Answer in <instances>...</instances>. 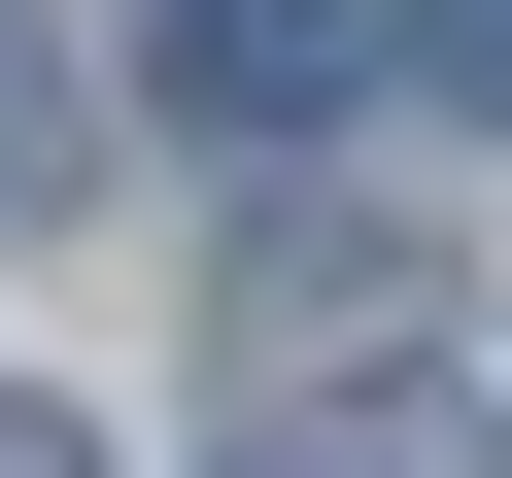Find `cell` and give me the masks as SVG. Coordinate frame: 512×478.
Instances as JSON below:
<instances>
[{"mask_svg": "<svg viewBox=\"0 0 512 478\" xmlns=\"http://www.w3.org/2000/svg\"><path fill=\"white\" fill-rule=\"evenodd\" d=\"M376 69H410V103H478V137H512V0H376Z\"/></svg>", "mask_w": 512, "mask_h": 478, "instance_id": "cell-3", "label": "cell"}, {"mask_svg": "<svg viewBox=\"0 0 512 478\" xmlns=\"http://www.w3.org/2000/svg\"><path fill=\"white\" fill-rule=\"evenodd\" d=\"M0 478H103V410H0Z\"/></svg>", "mask_w": 512, "mask_h": 478, "instance_id": "cell-5", "label": "cell"}, {"mask_svg": "<svg viewBox=\"0 0 512 478\" xmlns=\"http://www.w3.org/2000/svg\"><path fill=\"white\" fill-rule=\"evenodd\" d=\"M444 342H478V274H444L410 205H274V239H239V376L342 410V376H444Z\"/></svg>", "mask_w": 512, "mask_h": 478, "instance_id": "cell-1", "label": "cell"}, {"mask_svg": "<svg viewBox=\"0 0 512 478\" xmlns=\"http://www.w3.org/2000/svg\"><path fill=\"white\" fill-rule=\"evenodd\" d=\"M0 205H69V69H35V35H0Z\"/></svg>", "mask_w": 512, "mask_h": 478, "instance_id": "cell-4", "label": "cell"}, {"mask_svg": "<svg viewBox=\"0 0 512 478\" xmlns=\"http://www.w3.org/2000/svg\"><path fill=\"white\" fill-rule=\"evenodd\" d=\"M342 69H376V0H171V103L205 137H308Z\"/></svg>", "mask_w": 512, "mask_h": 478, "instance_id": "cell-2", "label": "cell"}]
</instances>
